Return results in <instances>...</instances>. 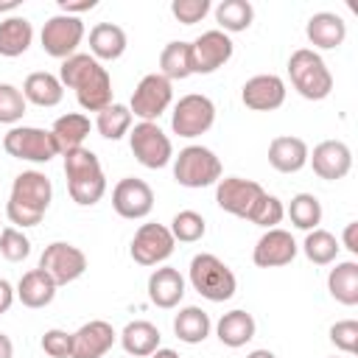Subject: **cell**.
Wrapping results in <instances>:
<instances>
[{
    "mask_svg": "<svg viewBox=\"0 0 358 358\" xmlns=\"http://www.w3.org/2000/svg\"><path fill=\"white\" fill-rule=\"evenodd\" d=\"M62 87L76 90V98L81 109L87 112H101L112 103V78L109 70L101 67V62L90 53H73L62 62L59 70Z\"/></svg>",
    "mask_w": 358,
    "mask_h": 358,
    "instance_id": "1",
    "label": "cell"
},
{
    "mask_svg": "<svg viewBox=\"0 0 358 358\" xmlns=\"http://www.w3.org/2000/svg\"><path fill=\"white\" fill-rule=\"evenodd\" d=\"M53 185L42 171H22L11 182V196L6 201V215L17 227H36L50 207Z\"/></svg>",
    "mask_w": 358,
    "mask_h": 358,
    "instance_id": "2",
    "label": "cell"
},
{
    "mask_svg": "<svg viewBox=\"0 0 358 358\" xmlns=\"http://www.w3.org/2000/svg\"><path fill=\"white\" fill-rule=\"evenodd\" d=\"M64 176L70 199L81 207H92L106 193V176L101 168V159L90 148H73L64 151Z\"/></svg>",
    "mask_w": 358,
    "mask_h": 358,
    "instance_id": "3",
    "label": "cell"
},
{
    "mask_svg": "<svg viewBox=\"0 0 358 358\" xmlns=\"http://www.w3.org/2000/svg\"><path fill=\"white\" fill-rule=\"evenodd\" d=\"M288 76L296 92L308 101H322L333 90V76L324 64V59L310 48H296L288 56Z\"/></svg>",
    "mask_w": 358,
    "mask_h": 358,
    "instance_id": "4",
    "label": "cell"
},
{
    "mask_svg": "<svg viewBox=\"0 0 358 358\" xmlns=\"http://www.w3.org/2000/svg\"><path fill=\"white\" fill-rule=\"evenodd\" d=\"M190 285L210 302H227L232 299L238 280L224 260H218L210 252H201L190 260Z\"/></svg>",
    "mask_w": 358,
    "mask_h": 358,
    "instance_id": "5",
    "label": "cell"
},
{
    "mask_svg": "<svg viewBox=\"0 0 358 358\" xmlns=\"http://www.w3.org/2000/svg\"><path fill=\"white\" fill-rule=\"evenodd\" d=\"M173 179L182 187H207L221 179V159L207 145H187L173 159Z\"/></svg>",
    "mask_w": 358,
    "mask_h": 358,
    "instance_id": "6",
    "label": "cell"
},
{
    "mask_svg": "<svg viewBox=\"0 0 358 358\" xmlns=\"http://www.w3.org/2000/svg\"><path fill=\"white\" fill-rule=\"evenodd\" d=\"M3 148L17 157V159H28V162H48L59 154V145L50 134V129H39V126H14L6 131L3 137Z\"/></svg>",
    "mask_w": 358,
    "mask_h": 358,
    "instance_id": "7",
    "label": "cell"
},
{
    "mask_svg": "<svg viewBox=\"0 0 358 358\" xmlns=\"http://www.w3.org/2000/svg\"><path fill=\"white\" fill-rule=\"evenodd\" d=\"M129 148L131 154L137 157L140 165L157 171V168H165L173 157V145H171V137L151 120H140L131 134H129Z\"/></svg>",
    "mask_w": 358,
    "mask_h": 358,
    "instance_id": "8",
    "label": "cell"
},
{
    "mask_svg": "<svg viewBox=\"0 0 358 358\" xmlns=\"http://www.w3.org/2000/svg\"><path fill=\"white\" fill-rule=\"evenodd\" d=\"M213 123H215V103L201 92L182 95L171 115V129L179 137H199Z\"/></svg>",
    "mask_w": 358,
    "mask_h": 358,
    "instance_id": "9",
    "label": "cell"
},
{
    "mask_svg": "<svg viewBox=\"0 0 358 358\" xmlns=\"http://www.w3.org/2000/svg\"><path fill=\"white\" fill-rule=\"evenodd\" d=\"M42 50L53 59H67L76 53V48L84 39V22L73 14H53L48 17V22L42 25Z\"/></svg>",
    "mask_w": 358,
    "mask_h": 358,
    "instance_id": "10",
    "label": "cell"
},
{
    "mask_svg": "<svg viewBox=\"0 0 358 358\" xmlns=\"http://www.w3.org/2000/svg\"><path fill=\"white\" fill-rule=\"evenodd\" d=\"M39 268L48 271L56 285H67L87 271V255L73 243L53 241L45 246V252L39 257Z\"/></svg>",
    "mask_w": 358,
    "mask_h": 358,
    "instance_id": "11",
    "label": "cell"
},
{
    "mask_svg": "<svg viewBox=\"0 0 358 358\" xmlns=\"http://www.w3.org/2000/svg\"><path fill=\"white\" fill-rule=\"evenodd\" d=\"M171 98H173L171 81H168L165 76H159V73H148V76H143L140 84L134 87L129 109H131V115H137V117L154 123V120L168 109Z\"/></svg>",
    "mask_w": 358,
    "mask_h": 358,
    "instance_id": "12",
    "label": "cell"
},
{
    "mask_svg": "<svg viewBox=\"0 0 358 358\" xmlns=\"http://www.w3.org/2000/svg\"><path fill=\"white\" fill-rule=\"evenodd\" d=\"M173 235L165 224H143L131 238V260L140 266H157L173 255Z\"/></svg>",
    "mask_w": 358,
    "mask_h": 358,
    "instance_id": "13",
    "label": "cell"
},
{
    "mask_svg": "<svg viewBox=\"0 0 358 358\" xmlns=\"http://www.w3.org/2000/svg\"><path fill=\"white\" fill-rule=\"evenodd\" d=\"M266 190L260 187V182L255 179H243V176H224L215 182V201L224 213H232L238 218H246L255 207V201L263 196Z\"/></svg>",
    "mask_w": 358,
    "mask_h": 358,
    "instance_id": "14",
    "label": "cell"
},
{
    "mask_svg": "<svg viewBox=\"0 0 358 358\" xmlns=\"http://www.w3.org/2000/svg\"><path fill=\"white\" fill-rule=\"evenodd\" d=\"M190 56H193V73H201V76L215 73L221 64L229 62L232 39L221 28H210L190 42Z\"/></svg>",
    "mask_w": 358,
    "mask_h": 358,
    "instance_id": "15",
    "label": "cell"
},
{
    "mask_svg": "<svg viewBox=\"0 0 358 358\" xmlns=\"http://www.w3.org/2000/svg\"><path fill=\"white\" fill-rule=\"evenodd\" d=\"M112 207L120 218H145L154 210V190L137 176H123L112 190Z\"/></svg>",
    "mask_w": 358,
    "mask_h": 358,
    "instance_id": "16",
    "label": "cell"
},
{
    "mask_svg": "<svg viewBox=\"0 0 358 358\" xmlns=\"http://www.w3.org/2000/svg\"><path fill=\"white\" fill-rule=\"evenodd\" d=\"M296 252H299V246H296L294 235L280 229V227H274V229H266L257 238L252 260L260 268H277V266H288L296 257Z\"/></svg>",
    "mask_w": 358,
    "mask_h": 358,
    "instance_id": "17",
    "label": "cell"
},
{
    "mask_svg": "<svg viewBox=\"0 0 358 358\" xmlns=\"http://www.w3.org/2000/svg\"><path fill=\"white\" fill-rule=\"evenodd\" d=\"M241 101L255 112H271L285 101V81L274 73H257L241 87Z\"/></svg>",
    "mask_w": 358,
    "mask_h": 358,
    "instance_id": "18",
    "label": "cell"
},
{
    "mask_svg": "<svg viewBox=\"0 0 358 358\" xmlns=\"http://www.w3.org/2000/svg\"><path fill=\"white\" fill-rule=\"evenodd\" d=\"M308 159H310L313 173L327 179V182L344 179L350 173V168H352V151L341 140H322L313 148V154H308Z\"/></svg>",
    "mask_w": 358,
    "mask_h": 358,
    "instance_id": "19",
    "label": "cell"
},
{
    "mask_svg": "<svg viewBox=\"0 0 358 358\" xmlns=\"http://www.w3.org/2000/svg\"><path fill=\"white\" fill-rule=\"evenodd\" d=\"M115 327L103 319H92L84 322L76 333H73V355L70 358H103L109 352V347L115 344Z\"/></svg>",
    "mask_w": 358,
    "mask_h": 358,
    "instance_id": "20",
    "label": "cell"
},
{
    "mask_svg": "<svg viewBox=\"0 0 358 358\" xmlns=\"http://www.w3.org/2000/svg\"><path fill=\"white\" fill-rule=\"evenodd\" d=\"M308 143L294 134H280L268 143V162L280 173H294L308 162Z\"/></svg>",
    "mask_w": 358,
    "mask_h": 358,
    "instance_id": "21",
    "label": "cell"
},
{
    "mask_svg": "<svg viewBox=\"0 0 358 358\" xmlns=\"http://www.w3.org/2000/svg\"><path fill=\"white\" fill-rule=\"evenodd\" d=\"M305 34H308L310 45L330 50V48H338L344 42L347 22L336 11H316V14H310V20L305 25Z\"/></svg>",
    "mask_w": 358,
    "mask_h": 358,
    "instance_id": "22",
    "label": "cell"
},
{
    "mask_svg": "<svg viewBox=\"0 0 358 358\" xmlns=\"http://www.w3.org/2000/svg\"><path fill=\"white\" fill-rule=\"evenodd\" d=\"M185 296V280L173 266L154 268L148 277V299L157 308H173Z\"/></svg>",
    "mask_w": 358,
    "mask_h": 358,
    "instance_id": "23",
    "label": "cell"
},
{
    "mask_svg": "<svg viewBox=\"0 0 358 358\" xmlns=\"http://www.w3.org/2000/svg\"><path fill=\"white\" fill-rule=\"evenodd\" d=\"M56 288H59V285L53 282V277L36 266V268H31V271H25V274L20 277V282H17V296H20V302H22L25 308H45V305L53 302Z\"/></svg>",
    "mask_w": 358,
    "mask_h": 358,
    "instance_id": "24",
    "label": "cell"
},
{
    "mask_svg": "<svg viewBox=\"0 0 358 358\" xmlns=\"http://www.w3.org/2000/svg\"><path fill=\"white\" fill-rule=\"evenodd\" d=\"M22 95H25V101H31L36 106H56L64 95V87H62L59 76H53L48 70H34L22 81Z\"/></svg>",
    "mask_w": 358,
    "mask_h": 358,
    "instance_id": "25",
    "label": "cell"
},
{
    "mask_svg": "<svg viewBox=\"0 0 358 358\" xmlns=\"http://www.w3.org/2000/svg\"><path fill=\"white\" fill-rule=\"evenodd\" d=\"M255 316L249 313V310H229V313H224L221 319H218V324H215V333H218V341L224 344V347H243L246 341H252L255 338Z\"/></svg>",
    "mask_w": 358,
    "mask_h": 358,
    "instance_id": "26",
    "label": "cell"
},
{
    "mask_svg": "<svg viewBox=\"0 0 358 358\" xmlns=\"http://www.w3.org/2000/svg\"><path fill=\"white\" fill-rule=\"evenodd\" d=\"M159 330H157V324H151V322H145V319H134V322H129L126 327H123V333H120V344H123V350L131 355V358H145V355H151L154 350H159Z\"/></svg>",
    "mask_w": 358,
    "mask_h": 358,
    "instance_id": "27",
    "label": "cell"
},
{
    "mask_svg": "<svg viewBox=\"0 0 358 358\" xmlns=\"http://www.w3.org/2000/svg\"><path fill=\"white\" fill-rule=\"evenodd\" d=\"M90 129H92V123L81 112H67V115L56 117L50 134H53V140L59 145V154L73 151V148H81L84 140H87V134H90Z\"/></svg>",
    "mask_w": 358,
    "mask_h": 358,
    "instance_id": "28",
    "label": "cell"
},
{
    "mask_svg": "<svg viewBox=\"0 0 358 358\" xmlns=\"http://www.w3.org/2000/svg\"><path fill=\"white\" fill-rule=\"evenodd\" d=\"M90 50L95 59H117L126 50V31L117 22H98L90 31Z\"/></svg>",
    "mask_w": 358,
    "mask_h": 358,
    "instance_id": "29",
    "label": "cell"
},
{
    "mask_svg": "<svg viewBox=\"0 0 358 358\" xmlns=\"http://www.w3.org/2000/svg\"><path fill=\"white\" fill-rule=\"evenodd\" d=\"M34 25L25 17H6L0 20V56H22L31 48Z\"/></svg>",
    "mask_w": 358,
    "mask_h": 358,
    "instance_id": "30",
    "label": "cell"
},
{
    "mask_svg": "<svg viewBox=\"0 0 358 358\" xmlns=\"http://www.w3.org/2000/svg\"><path fill=\"white\" fill-rule=\"evenodd\" d=\"M327 291L336 302L355 305L358 302V263L355 260L336 263V268H330L327 274Z\"/></svg>",
    "mask_w": 358,
    "mask_h": 358,
    "instance_id": "31",
    "label": "cell"
},
{
    "mask_svg": "<svg viewBox=\"0 0 358 358\" xmlns=\"http://www.w3.org/2000/svg\"><path fill=\"white\" fill-rule=\"evenodd\" d=\"M159 76H165L168 81H182L187 76H193V56H190V42H168L159 53Z\"/></svg>",
    "mask_w": 358,
    "mask_h": 358,
    "instance_id": "32",
    "label": "cell"
},
{
    "mask_svg": "<svg viewBox=\"0 0 358 358\" xmlns=\"http://www.w3.org/2000/svg\"><path fill=\"white\" fill-rule=\"evenodd\" d=\"M173 333L185 344H199L210 336V316L201 308L187 305L173 316Z\"/></svg>",
    "mask_w": 358,
    "mask_h": 358,
    "instance_id": "33",
    "label": "cell"
},
{
    "mask_svg": "<svg viewBox=\"0 0 358 358\" xmlns=\"http://www.w3.org/2000/svg\"><path fill=\"white\" fill-rule=\"evenodd\" d=\"M255 20V8L249 0H221L215 6V22L221 31H246Z\"/></svg>",
    "mask_w": 358,
    "mask_h": 358,
    "instance_id": "34",
    "label": "cell"
},
{
    "mask_svg": "<svg viewBox=\"0 0 358 358\" xmlns=\"http://www.w3.org/2000/svg\"><path fill=\"white\" fill-rule=\"evenodd\" d=\"M338 241H336V235L333 232H327V229H310L308 235H305V243H302V252H305V257L310 260V263H316V266H327V263H333L336 260V255H338Z\"/></svg>",
    "mask_w": 358,
    "mask_h": 358,
    "instance_id": "35",
    "label": "cell"
},
{
    "mask_svg": "<svg viewBox=\"0 0 358 358\" xmlns=\"http://www.w3.org/2000/svg\"><path fill=\"white\" fill-rule=\"evenodd\" d=\"M95 129L101 131V137L106 140H120L129 129H131V109L126 103H109L106 109L98 112Z\"/></svg>",
    "mask_w": 358,
    "mask_h": 358,
    "instance_id": "36",
    "label": "cell"
},
{
    "mask_svg": "<svg viewBox=\"0 0 358 358\" xmlns=\"http://www.w3.org/2000/svg\"><path fill=\"white\" fill-rule=\"evenodd\" d=\"M288 215H291V224L296 229H316L319 221H322V201L313 196V193H296L288 204Z\"/></svg>",
    "mask_w": 358,
    "mask_h": 358,
    "instance_id": "37",
    "label": "cell"
},
{
    "mask_svg": "<svg viewBox=\"0 0 358 358\" xmlns=\"http://www.w3.org/2000/svg\"><path fill=\"white\" fill-rule=\"evenodd\" d=\"M171 235H173V241H182V243H196V241H201L204 238V232H207V224H204V218L196 213V210H179L176 215H173V221H171Z\"/></svg>",
    "mask_w": 358,
    "mask_h": 358,
    "instance_id": "38",
    "label": "cell"
},
{
    "mask_svg": "<svg viewBox=\"0 0 358 358\" xmlns=\"http://www.w3.org/2000/svg\"><path fill=\"white\" fill-rule=\"evenodd\" d=\"M282 215H285L282 201H280L277 196H271V193H263V196L255 201V207H252V213L246 215V221H252V224H257V227H266V229H274V227L282 221Z\"/></svg>",
    "mask_w": 358,
    "mask_h": 358,
    "instance_id": "39",
    "label": "cell"
},
{
    "mask_svg": "<svg viewBox=\"0 0 358 358\" xmlns=\"http://www.w3.org/2000/svg\"><path fill=\"white\" fill-rule=\"evenodd\" d=\"M0 255H3L6 260H11V263L25 260V257L31 255V241H28V235H25L22 229H17V227L0 229Z\"/></svg>",
    "mask_w": 358,
    "mask_h": 358,
    "instance_id": "40",
    "label": "cell"
},
{
    "mask_svg": "<svg viewBox=\"0 0 358 358\" xmlns=\"http://www.w3.org/2000/svg\"><path fill=\"white\" fill-rule=\"evenodd\" d=\"M25 95L14 84H0V123H17L25 115Z\"/></svg>",
    "mask_w": 358,
    "mask_h": 358,
    "instance_id": "41",
    "label": "cell"
},
{
    "mask_svg": "<svg viewBox=\"0 0 358 358\" xmlns=\"http://www.w3.org/2000/svg\"><path fill=\"white\" fill-rule=\"evenodd\" d=\"M42 350H45L50 358H70V355H73V333L59 330V327L45 330V336H42Z\"/></svg>",
    "mask_w": 358,
    "mask_h": 358,
    "instance_id": "42",
    "label": "cell"
},
{
    "mask_svg": "<svg viewBox=\"0 0 358 358\" xmlns=\"http://www.w3.org/2000/svg\"><path fill=\"white\" fill-rule=\"evenodd\" d=\"M207 11H210V0H173L171 3V14L182 25H193V22L204 20Z\"/></svg>",
    "mask_w": 358,
    "mask_h": 358,
    "instance_id": "43",
    "label": "cell"
},
{
    "mask_svg": "<svg viewBox=\"0 0 358 358\" xmlns=\"http://www.w3.org/2000/svg\"><path fill=\"white\" fill-rule=\"evenodd\" d=\"M330 341L344 350V352H355L358 350V322L355 319H341L330 327Z\"/></svg>",
    "mask_w": 358,
    "mask_h": 358,
    "instance_id": "44",
    "label": "cell"
},
{
    "mask_svg": "<svg viewBox=\"0 0 358 358\" xmlns=\"http://www.w3.org/2000/svg\"><path fill=\"white\" fill-rule=\"evenodd\" d=\"M59 8H62V14H73V17H78L81 11L95 8V0H59Z\"/></svg>",
    "mask_w": 358,
    "mask_h": 358,
    "instance_id": "45",
    "label": "cell"
},
{
    "mask_svg": "<svg viewBox=\"0 0 358 358\" xmlns=\"http://www.w3.org/2000/svg\"><path fill=\"white\" fill-rule=\"evenodd\" d=\"M344 246L352 252V255H358V221H350L347 227H344Z\"/></svg>",
    "mask_w": 358,
    "mask_h": 358,
    "instance_id": "46",
    "label": "cell"
},
{
    "mask_svg": "<svg viewBox=\"0 0 358 358\" xmlns=\"http://www.w3.org/2000/svg\"><path fill=\"white\" fill-rule=\"evenodd\" d=\"M11 302H14V288H11L8 280L0 277V313H6L11 308Z\"/></svg>",
    "mask_w": 358,
    "mask_h": 358,
    "instance_id": "47",
    "label": "cell"
},
{
    "mask_svg": "<svg viewBox=\"0 0 358 358\" xmlns=\"http://www.w3.org/2000/svg\"><path fill=\"white\" fill-rule=\"evenodd\" d=\"M14 355V344L6 333H0V358H11Z\"/></svg>",
    "mask_w": 358,
    "mask_h": 358,
    "instance_id": "48",
    "label": "cell"
},
{
    "mask_svg": "<svg viewBox=\"0 0 358 358\" xmlns=\"http://www.w3.org/2000/svg\"><path fill=\"white\" fill-rule=\"evenodd\" d=\"M151 358H179V352L176 350H168V347H159V350L151 352Z\"/></svg>",
    "mask_w": 358,
    "mask_h": 358,
    "instance_id": "49",
    "label": "cell"
},
{
    "mask_svg": "<svg viewBox=\"0 0 358 358\" xmlns=\"http://www.w3.org/2000/svg\"><path fill=\"white\" fill-rule=\"evenodd\" d=\"M246 358H274V352L271 350H252Z\"/></svg>",
    "mask_w": 358,
    "mask_h": 358,
    "instance_id": "50",
    "label": "cell"
},
{
    "mask_svg": "<svg viewBox=\"0 0 358 358\" xmlns=\"http://www.w3.org/2000/svg\"><path fill=\"white\" fill-rule=\"evenodd\" d=\"M20 3L17 0H6V3H0V11H14Z\"/></svg>",
    "mask_w": 358,
    "mask_h": 358,
    "instance_id": "51",
    "label": "cell"
}]
</instances>
